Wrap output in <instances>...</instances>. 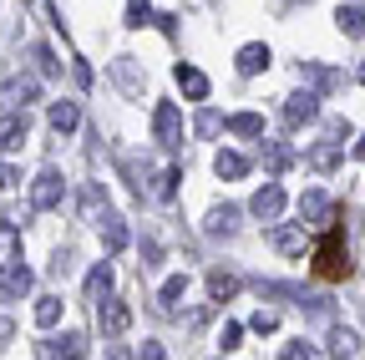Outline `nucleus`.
Here are the masks:
<instances>
[{
  "instance_id": "1",
  "label": "nucleus",
  "mask_w": 365,
  "mask_h": 360,
  "mask_svg": "<svg viewBox=\"0 0 365 360\" xmlns=\"http://www.w3.org/2000/svg\"><path fill=\"white\" fill-rule=\"evenodd\" d=\"M314 279H325V284H340L350 279V259H345V229L330 218L325 223V234H319L314 244Z\"/></svg>"
},
{
  "instance_id": "2",
  "label": "nucleus",
  "mask_w": 365,
  "mask_h": 360,
  "mask_svg": "<svg viewBox=\"0 0 365 360\" xmlns=\"http://www.w3.org/2000/svg\"><path fill=\"white\" fill-rule=\"evenodd\" d=\"M61 198H66V183H61V173L56 168H41L36 173V183H31V208H61Z\"/></svg>"
},
{
  "instance_id": "3",
  "label": "nucleus",
  "mask_w": 365,
  "mask_h": 360,
  "mask_svg": "<svg viewBox=\"0 0 365 360\" xmlns=\"http://www.w3.org/2000/svg\"><path fill=\"white\" fill-rule=\"evenodd\" d=\"M153 138H158L163 148H178V143H182V112H178L173 102H158V112H153Z\"/></svg>"
},
{
  "instance_id": "4",
  "label": "nucleus",
  "mask_w": 365,
  "mask_h": 360,
  "mask_svg": "<svg viewBox=\"0 0 365 360\" xmlns=\"http://www.w3.org/2000/svg\"><path fill=\"white\" fill-rule=\"evenodd\" d=\"M86 355V335L81 330H66L61 340H46L41 345V360H81Z\"/></svg>"
},
{
  "instance_id": "5",
  "label": "nucleus",
  "mask_w": 365,
  "mask_h": 360,
  "mask_svg": "<svg viewBox=\"0 0 365 360\" xmlns=\"http://www.w3.org/2000/svg\"><path fill=\"white\" fill-rule=\"evenodd\" d=\"M97 320H102V335H122L127 325H132V309H127V299H102L97 304Z\"/></svg>"
},
{
  "instance_id": "6",
  "label": "nucleus",
  "mask_w": 365,
  "mask_h": 360,
  "mask_svg": "<svg viewBox=\"0 0 365 360\" xmlns=\"http://www.w3.org/2000/svg\"><path fill=\"white\" fill-rule=\"evenodd\" d=\"M36 92H41V86L31 76H16V81L0 86V107H6V112H26V102H36Z\"/></svg>"
},
{
  "instance_id": "7",
  "label": "nucleus",
  "mask_w": 365,
  "mask_h": 360,
  "mask_svg": "<svg viewBox=\"0 0 365 360\" xmlns=\"http://www.w3.org/2000/svg\"><path fill=\"white\" fill-rule=\"evenodd\" d=\"M249 208H254V218L274 223V218L284 213V188H279V183H264V188L254 193V203H249Z\"/></svg>"
},
{
  "instance_id": "8",
  "label": "nucleus",
  "mask_w": 365,
  "mask_h": 360,
  "mask_svg": "<svg viewBox=\"0 0 365 360\" xmlns=\"http://www.w3.org/2000/svg\"><path fill=\"white\" fill-rule=\"evenodd\" d=\"M319 117V97L314 92H294L289 102H284V127H304V122H314Z\"/></svg>"
},
{
  "instance_id": "9",
  "label": "nucleus",
  "mask_w": 365,
  "mask_h": 360,
  "mask_svg": "<svg viewBox=\"0 0 365 360\" xmlns=\"http://www.w3.org/2000/svg\"><path fill=\"white\" fill-rule=\"evenodd\" d=\"M31 138V127H26V112H11V117H0V153H21V143Z\"/></svg>"
},
{
  "instance_id": "10",
  "label": "nucleus",
  "mask_w": 365,
  "mask_h": 360,
  "mask_svg": "<svg viewBox=\"0 0 365 360\" xmlns=\"http://www.w3.org/2000/svg\"><path fill=\"white\" fill-rule=\"evenodd\" d=\"M299 218H304V223H330L335 208H330V198L319 193V188H304V193H299Z\"/></svg>"
},
{
  "instance_id": "11",
  "label": "nucleus",
  "mask_w": 365,
  "mask_h": 360,
  "mask_svg": "<svg viewBox=\"0 0 365 360\" xmlns=\"http://www.w3.org/2000/svg\"><path fill=\"white\" fill-rule=\"evenodd\" d=\"M148 193H153L158 203H173V193H178V168H173V163H163V168L148 173Z\"/></svg>"
},
{
  "instance_id": "12",
  "label": "nucleus",
  "mask_w": 365,
  "mask_h": 360,
  "mask_svg": "<svg viewBox=\"0 0 365 360\" xmlns=\"http://www.w3.org/2000/svg\"><path fill=\"white\" fill-rule=\"evenodd\" d=\"M11 269H21V234L16 223H0V274H11Z\"/></svg>"
},
{
  "instance_id": "13",
  "label": "nucleus",
  "mask_w": 365,
  "mask_h": 360,
  "mask_svg": "<svg viewBox=\"0 0 365 360\" xmlns=\"http://www.w3.org/2000/svg\"><path fill=\"white\" fill-rule=\"evenodd\" d=\"M173 76H178V86H182V97H193V102H203V97H208V76H203L198 66H178Z\"/></svg>"
},
{
  "instance_id": "14",
  "label": "nucleus",
  "mask_w": 365,
  "mask_h": 360,
  "mask_svg": "<svg viewBox=\"0 0 365 360\" xmlns=\"http://www.w3.org/2000/svg\"><path fill=\"white\" fill-rule=\"evenodd\" d=\"M203 229H208L213 239H218V234H234V229H239V208H234V203H218V208L208 213Z\"/></svg>"
},
{
  "instance_id": "15",
  "label": "nucleus",
  "mask_w": 365,
  "mask_h": 360,
  "mask_svg": "<svg viewBox=\"0 0 365 360\" xmlns=\"http://www.w3.org/2000/svg\"><path fill=\"white\" fill-rule=\"evenodd\" d=\"M228 132H239V138H264V117L259 112H234V117H223Z\"/></svg>"
},
{
  "instance_id": "16",
  "label": "nucleus",
  "mask_w": 365,
  "mask_h": 360,
  "mask_svg": "<svg viewBox=\"0 0 365 360\" xmlns=\"http://www.w3.org/2000/svg\"><path fill=\"white\" fill-rule=\"evenodd\" d=\"M81 213H86V223H102V218H107V193H102L97 183L81 188Z\"/></svg>"
},
{
  "instance_id": "17",
  "label": "nucleus",
  "mask_w": 365,
  "mask_h": 360,
  "mask_svg": "<svg viewBox=\"0 0 365 360\" xmlns=\"http://www.w3.org/2000/svg\"><path fill=\"white\" fill-rule=\"evenodd\" d=\"M335 163H340V143H335V138H325V143L309 148V168H314V173H330Z\"/></svg>"
},
{
  "instance_id": "18",
  "label": "nucleus",
  "mask_w": 365,
  "mask_h": 360,
  "mask_svg": "<svg viewBox=\"0 0 365 360\" xmlns=\"http://www.w3.org/2000/svg\"><path fill=\"white\" fill-rule=\"evenodd\" d=\"M97 229H102V244H107V254H117V249H127V223H122L117 213H107V218L97 223Z\"/></svg>"
},
{
  "instance_id": "19",
  "label": "nucleus",
  "mask_w": 365,
  "mask_h": 360,
  "mask_svg": "<svg viewBox=\"0 0 365 360\" xmlns=\"http://www.w3.org/2000/svg\"><path fill=\"white\" fill-rule=\"evenodd\" d=\"M107 294H112V264H97V269L86 274V299L97 304V299H107Z\"/></svg>"
},
{
  "instance_id": "20",
  "label": "nucleus",
  "mask_w": 365,
  "mask_h": 360,
  "mask_svg": "<svg viewBox=\"0 0 365 360\" xmlns=\"http://www.w3.org/2000/svg\"><path fill=\"white\" fill-rule=\"evenodd\" d=\"M76 122H81V107H76V102H51V127L61 132V138H66V132H76Z\"/></svg>"
},
{
  "instance_id": "21",
  "label": "nucleus",
  "mask_w": 365,
  "mask_h": 360,
  "mask_svg": "<svg viewBox=\"0 0 365 360\" xmlns=\"http://www.w3.org/2000/svg\"><path fill=\"white\" fill-rule=\"evenodd\" d=\"M264 66H269V46H259V41H254V46L239 51V71H244V76H259Z\"/></svg>"
},
{
  "instance_id": "22",
  "label": "nucleus",
  "mask_w": 365,
  "mask_h": 360,
  "mask_svg": "<svg viewBox=\"0 0 365 360\" xmlns=\"http://www.w3.org/2000/svg\"><path fill=\"white\" fill-rule=\"evenodd\" d=\"M26 289H31V269H11V274L0 279V299H6V304H11V299H21Z\"/></svg>"
},
{
  "instance_id": "23",
  "label": "nucleus",
  "mask_w": 365,
  "mask_h": 360,
  "mask_svg": "<svg viewBox=\"0 0 365 360\" xmlns=\"http://www.w3.org/2000/svg\"><path fill=\"white\" fill-rule=\"evenodd\" d=\"M208 294H213V304L234 299V294H239V279H234V274H223V269H213V274H208Z\"/></svg>"
},
{
  "instance_id": "24",
  "label": "nucleus",
  "mask_w": 365,
  "mask_h": 360,
  "mask_svg": "<svg viewBox=\"0 0 365 360\" xmlns=\"http://www.w3.org/2000/svg\"><path fill=\"white\" fill-rule=\"evenodd\" d=\"M335 21H340V31H345L350 41H355V36H365V6H340V16H335Z\"/></svg>"
},
{
  "instance_id": "25",
  "label": "nucleus",
  "mask_w": 365,
  "mask_h": 360,
  "mask_svg": "<svg viewBox=\"0 0 365 360\" xmlns=\"http://www.w3.org/2000/svg\"><path fill=\"white\" fill-rule=\"evenodd\" d=\"M56 320H61V299H56V294H41V299H36V325L51 330Z\"/></svg>"
},
{
  "instance_id": "26",
  "label": "nucleus",
  "mask_w": 365,
  "mask_h": 360,
  "mask_svg": "<svg viewBox=\"0 0 365 360\" xmlns=\"http://www.w3.org/2000/svg\"><path fill=\"white\" fill-rule=\"evenodd\" d=\"M213 173H218V178H244V173H249V158H239V153H218V158H213Z\"/></svg>"
},
{
  "instance_id": "27",
  "label": "nucleus",
  "mask_w": 365,
  "mask_h": 360,
  "mask_svg": "<svg viewBox=\"0 0 365 360\" xmlns=\"http://www.w3.org/2000/svg\"><path fill=\"white\" fill-rule=\"evenodd\" d=\"M127 26H158V11L148 0H127Z\"/></svg>"
},
{
  "instance_id": "28",
  "label": "nucleus",
  "mask_w": 365,
  "mask_h": 360,
  "mask_svg": "<svg viewBox=\"0 0 365 360\" xmlns=\"http://www.w3.org/2000/svg\"><path fill=\"white\" fill-rule=\"evenodd\" d=\"M330 355H335V360H350V355H355V335L335 325V330H330Z\"/></svg>"
},
{
  "instance_id": "29",
  "label": "nucleus",
  "mask_w": 365,
  "mask_h": 360,
  "mask_svg": "<svg viewBox=\"0 0 365 360\" xmlns=\"http://www.w3.org/2000/svg\"><path fill=\"white\" fill-rule=\"evenodd\" d=\"M193 132H198V138H218V132H223V117H218L213 107H203L198 122H193Z\"/></svg>"
},
{
  "instance_id": "30",
  "label": "nucleus",
  "mask_w": 365,
  "mask_h": 360,
  "mask_svg": "<svg viewBox=\"0 0 365 360\" xmlns=\"http://www.w3.org/2000/svg\"><path fill=\"white\" fill-rule=\"evenodd\" d=\"M274 249H279V254H304V234L299 229H279V234H274Z\"/></svg>"
},
{
  "instance_id": "31",
  "label": "nucleus",
  "mask_w": 365,
  "mask_h": 360,
  "mask_svg": "<svg viewBox=\"0 0 365 360\" xmlns=\"http://www.w3.org/2000/svg\"><path fill=\"white\" fill-rule=\"evenodd\" d=\"M182 294H188V279L173 274V279L163 284V294H158V299H163V309H178V299H182Z\"/></svg>"
},
{
  "instance_id": "32",
  "label": "nucleus",
  "mask_w": 365,
  "mask_h": 360,
  "mask_svg": "<svg viewBox=\"0 0 365 360\" xmlns=\"http://www.w3.org/2000/svg\"><path fill=\"white\" fill-rule=\"evenodd\" d=\"M279 360H319V350H314L309 340H289V345L279 350Z\"/></svg>"
},
{
  "instance_id": "33",
  "label": "nucleus",
  "mask_w": 365,
  "mask_h": 360,
  "mask_svg": "<svg viewBox=\"0 0 365 360\" xmlns=\"http://www.w3.org/2000/svg\"><path fill=\"white\" fill-rule=\"evenodd\" d=\"M31 56H36V61H41V76H56V71H61V61H56V56H51V46H36V51H31Z\"/></svg>"
},
{
  "instance_id": "34",
  "label": "nucleus",
  "mask_w": 365,
  "mask_h": 360,
  "mask_svg": "<svg viewBox=\"0 0 365 360\" xmlns=\"http://www.w3.org/2000/svg\"><path fill=\"white\" fill-rule=\"evenodd\" d=\"M249 325H254L259 335H274V330H279V314H269V309H259V314H254Z\"/></svg>"
},
{
  "instance_id": "35",
  "label": "nucleus",
  "mask_w": 365,
  "mask_h": 360,
  "mask_svg": "<svg viewBox=\"0 0 365 360\" xmlns=\"http://www.w3.org/2000/svg\"><path fill=\"white\" fill-rule=\"evenodd\" d=\"M264 163L279 173V168H289V163H294V153H289V148H269V153H264Z\"/></svg>"
},
{
  "instance_id": "36",
  "label": "nucleus",
  "mask_w": 365,
  "mask_h": 360,
  "mask_svg": "<svg viewBox=\"0 0 365 360\" xmlns=\"http://www.w3.org/2000/svg\"><path fill=\"white\" fill-rule=\"evenodd\" d=\"M239 340H244V325H234V320H228V325H223V340H218V345H223V350H239Z\"/></svg>"
},
{
  "instance_id": "37",
  "label": "nucleus",
  "mask_w": 365,
  "mask_h": 360,
  "mask_svg": "<svg viewBox=\"0 0 365 360\" xmlns=\"http://www.w3.org/2000/svg\"><path fill=\"white\" fill-rule=\"evenodd\" d=\"M137 360H168V355H163V345H158V340H143V350H137Z\"/></svg>"
},
{
  "instance_id": "38",
  "label": "nucleus",
  "mask_w": 365,
  "mask_h": 360,
  "mask_svg": "<svg viewBox=\"0 0 365 360\" xmlns=\"http://www.w3.org/2000/svg\"><path fill=\"white\" fill-rule=\"evenodd\" d=\"M11 183H21V173H16V168H6V163H0V193H6Z\"/></svg>"
},
{
  "instance_id": "39",
  "label": "nucleus",
  "mask_w": 365,
  "mask_h": 360,
  "mask_svg": "<svg viewBox=\"0 0 365 360\" xmlns=\"http://www.w3.org/2000/svg\"><path fill=\"white\" fill-rule=\"evenodd\" d=\"M11 335H16V325H11V320H0V340H11Z\"/></svg>"
},
{
  "instance_id": "40",
  "label": "nucleus",
  "mask_w": 365,
  "mask_h": 360,
  "mask_svg": "<svg viewBox=\"0 0 365 360\" xmlns=\"http://www.w3.org/2000/svg\"><path fill=\"white\" fill-rule=\"evenodd\" d=\"M355 158H365V132H360V143H355Z\"/></svg>"
},
{
  "instance_id": "41",
  "label": "nucleus",
  "mask_w": 365,
  "mask_h": 360,
  "mask_svg": "<svg viewBox=\"0 0 365 360\" xmlns=\"http://www.w3.org/2000/svg\"><path fill=\"white\" fill-rule=\"evenodd\" d=\"M355 76H360V86H365V61H360V71H355Z\"/></svg>"
}]
</instances>
